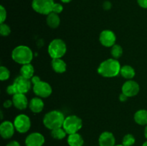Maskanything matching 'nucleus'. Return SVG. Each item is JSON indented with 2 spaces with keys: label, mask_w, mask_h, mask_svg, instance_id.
I'll use <instances>...</instances> for the list:
<instances>
[{
  "label": "nucleus",
  "mask_w": 147,
  "mask_h": 146,
  "mask_svg": "<svg viewBox=\"0 0 147 146\" xmlns=\"http://www.w3.org/2000/svg\"><path fill=\"white\" fill-rule=\"evenodd\" d=\"M121 64L119 60L114 58L107 59L100 64L98 72L104 77H114L120 74Z\"/></svg>",
  "instance_id": "f257e3e1"
},
{
  "label": "nucleus",
  "mask_w": 147,
  "mask_h": 146,
  "mask_svg": "<svg viewBox=\"0 0 147 146\" xmlns=\"http://www.w3.org/2000/svg\"><path fill=\"white\" fill-rule=\"evenodd\" d=\"M65 116L59 110H52L45 115L43 117V124L45 127L50 130L62 127L65 120Z\"/></svg>",
  "instance_id": "f03ea898"
},
{
  "label": "nucleus",
  "mask_w": 147,
  "mask_h": 146,
  "mask_svg": "<svg viewBox=\"0 0 147 146\" xmlns=\"http://www.w3.org/2000/svg\"><path fill=\"white\" fill-rule=\"evenodd\" d=\"M11 58L15 62L22 65L30 64L33 59V52L27 46L19 45L11 52Z\"/></svg>",
  "instance_id": "7ed1b4c3"
},
{
  "label": "nucleus",
  "mask_w": 147,
  "mask_h": 146,
  "mask_svg": "<svg viewBox=\"0 0 147 146\" xmlns=\"http://www.w3.org/2000/svg\"><path fill=\"white\" fill-rule=\"evenodd\" d=\"M33 84V92L34 94L41 98H46L50 96L53 92V89L50 84L40 80L37 75H34L31 79Z\"/></svg>",
  "instance_id": "20e7f679"
},
{
  "label": "nucleus",
  "mask_w": 147,
  "mask_h": 146,
  "mask_svg": "<svg viewBox=\"0 0 147 146\" xmlns=\"http://www.w3.org/2000/svg\"><path fill=\"white\" fill-rule=\"evenodd\" d=\"M47 50L52 59L62 58L67 52V46L61 39H54L49 44Z\"/></svg>",
  "instance_id": "39448f33"
},
{
  "label": "nucleus",
  "mask_w": 147,
  "mask_h": 146,
  "mask_svg": "<svg viewBox=\"0 0 147 146\" xmlns=\"http://www.w3.org/2000/svg\"><path fill=\"white\" fill-rule=\"evenodd\" d=\"M83 121L77 115H69L65 118L63 127L67 135L76 133L82 128Z\"/></svg>",
  "instance_id": "423d86ee"
},
{
  "label": "nucleus",
  "mask_w": 147,
  "mask_h": 146,
  "mask_svg": "<svg viewBox=\"0 0 147 146\" xmlns=\"http://www.w3.org/2000/svg\"><path fill=\"white\" fill-rule=\"evenodd\" d=\"M54 4V0H32V7L38 14L48 15L53 12Z\"/></svg>",
  "instance_id": "0eeeda50"
},
{
  "label": "nucleus",
  "mask_w": 147,
  "mask_h": 146,
  "mask_svg": "<svg viewBox=\"0 0 147 146\" xmlns=\"http://www.w3.org/2000/svg\"><path fill=\"white\" fill-rule=\"evenodd\" d=\"M13 123L15 130L20 133H27L31 127L30 118L25 114H20L16 116Z\"/></svg>",
  "instance_id": "6e6552de"
},
{
  "label": "nucleus",
  "mask_w": 147,
  "mask_h": 146,
  "mask_svg": "<svg viewBox=\"0 0 147 146\" xmlns=\"http://www.w3.org/2000/svg\"><path fill=\"white\" fill-rule=\"evenodd\" d=\"M12 84L15 88L16 92L26 94L31 88L32 82L29 79L24 78L22 76L20 75L16 77Z\"/></svg>",
  "instance_id": "1a4fd4ad"
},
{
  "label": "nucleus",
  "mask_w": 147,
  "mask_h": 146,
  "mask_svg": "<svg viewBox=\"0 0 147 146\" xmlns=\"http://www.w3.org/2000/svg\"><path fill=\"white\" fill-rule=\"evenodd\" d=\"M122 93L127 96L128 97H131L136 96L140 90L139 84L136 81L129 80L125 82L121 87Z\"/></svg>",
  "instance_id": "9d476101"
},
{
  "label": "nucleus",
  "mask_w": 147,
  "mask_h": 146,
  "mask_svg": "<svg viewBox=\"0 0 147 146\" xmlns=\"http://www.w3.org/2000/svg\"><path fill=\"white\" fill-rule=\"evenodd\" d=\"M99 41L100 44L104 47H111L116 44V36L111 30H103L99 35Z\"/></svg>",
  "instance_id": "9b49d317"
},
{
  "label": "nucleus",
  "mask_w": 147,
  "mask_h": 146,
  "mask_svg": "<svg viewBox=\"0 0 147 146\" xmlns=\"http://www.w3.org/2000/svg\"><path fill=\"white\" fill-rule=\"evenodd\" d=\"M45 137L40 133H32L25 139L26 146H42L44 145Z\"/></svg>",
  "instance_id": "f8f14e48"
},
{
  "label": "nucleus",
  "mask_w": 147,
  "mask_h": 146,
  "mask_svg": "<svg viewBox=\"0 0 147 146\" xmlns=\"http://www.w3.org/2000/svg\"><path fill=\"white\" fill-rule=\"evenodd\" d=\"M14 123L9 120H6L0 125V135L4 139H9L14 135L15 131Z\"/></svg>",
  "instance_id": "ddd939ff"
},
{
  "label": "nucleus",
  "mask_w": 147,
  "mask_h": 146,
  "mask_svg": "<svg viewBox=\"0 0 147 146\" xmlns=\"http://www.w3.org/2000/svg\"><path fill=\"white\" fill-rule=\"evenodd\" d=\"M11 100L13 102V105L20 110H25L29 106V102L25 94L17 93L12 96Z\"/></svg>",
  "instance_id": "4468645a"
},
{
  "label": "nucleus",
  "mask_w": 147,
  "mask_h": 146,
  "mask_svg": "<svg viewBox=\"0 0 147 146\" xmlns=\"http://www.w3.org/2000/svg\"><path fill=\"white\" fill-rule=\"evenodd\" d=\"M98 143L100 146H114L116 145V138L112 133L105 131L99 136Z\"/></svg>",
  "instance_id": "2eb2a0df"
},
{
  "label": "nucleus",
  "mask_w": 147,
  "mask_h": 146,
  "mask_svg": "<svg viewBox=\"0 0 147 146\" xmlns=\"http://www.w3.org/2000/svg\"><path fill=\"white\" fill-rule=\"evenodd\" d=\"M44 102L42 101L41 97H33V98L29 102V108H30V110L34 113H41L43 110V109H44Z\"/></svg>",
  "instance_id": "dca6fc26"
},
{
  "label": "nucleus",
  "mask_w": 147,
  "mask_h": 146,
  "mask_svg": "<svg viewBox=\"0 0 147 146\" xmlns=\"http://www.w3.org/2000/svg\"><path fill=\"white\" fill-rule=\"evenodd\" d=\"M51 66L53 70L57 73H64L67 70V64L62 58L53 59L51 62Z\"/></svg>",
  "instance_id": "f3484780"
},
{
  "label": "nucleus",
  "mask_w": 147,
  "mask_h": 146,
  "mask_svg": "<svg viewBox=\"0 0 147 146\" xmlns=\"http://www.w3.org/2000/svg\"><path fill=\"white\" fill-rule=\"evenodd\" d=\"M67 142L69 146H83L84 144L83 137L78 133L68 135Z\"/></svg>",
  "instance_id": "a211bd4d"
},
{
  "label": "nucleus",
  "mask_w": 147,
  "mask_h": 146,
  "mask_svg": "<svg viewBox=\"0 0 147 146\" xmlns=\"http://www.w3.org/2000/svg\"><path fill=\"white\" fill-rule=\"evenodd\" d=\"M47 24L52 29H56L59 27L60 24V19L58 14L56 13L51 12L47 15L46 18Z\"/></svg>",
  "instance_id": "6ab92c4d"
},
{
  "label": "nucleus",
  "mask_w": 147,
  "mask_h": 146,
  "mask_svg": "<svg viewBox=\"0 0 147 146\" xmlns=\"http://www.w3.org/2000/svg\"><path fill=\"white\" fill-rule=\"evenodd\" d=\"M20 75L22 76L24 78H27L30 80V79L32 78V77L34 76V67L32 66V64H31V63L23 64L21 68H20Z\"/></svg>",
  "instance_id": "aec40b11"
},
{
  "label": "nucleus",
  "mask_w": 147,
  "mask_h": 146,
  "mask_svg": "<svg viewBox=\"0 0 147 146\" xmlns=\"http://www.w3.org/2000/svg\"><path fill=\"white\" fill-rule=\"evenodd\" d=\"M135 122L140 125H147V110H139L136 111L134 114Z\"/></svg>",
  "instance_id": "412c9836"
},
{
  "label": "nucleus",
  "mask_w": 147,
  "mask_h": 146,
  "mask_svg": "<svg viewBox=\"0 0 147 146\" xmlns=\"http://www.w3.org/2000/svg\"><path fill=\"white\" fill-rule=\"evenodd\" d=\"M120 74L123 78L126 80H132L135 77V70L130 65H124L122 66L121 68Z\"/></svg>",
  "instance_id": "4be33fe9"
},
{
  "label": "nucleus",
  "mask_w": 147,
  "mask_h": 146,
  "mask_svg": "<svg viewBox=\"0 0 147 146\" xmlns=\"http://www.w3.org/2000/svg\"><path fill=\"white\" fill-rule=\"evenodd\" d=\"M67 135V133L63 127L51 130V136L55 140H63L66 137Z\"/></svg>",
  "instance_id": "5701e85b"
},
{
  "label": "nucleus",
  "mask_w": 147,
  "mask_h": 146,
  "mask_svg": "<svg viewBox=\"0 0 147 146\" xmlns=\"http://www.w3.org/2000/svg\"><path fill=\"white\" fill-rule=\"evenodd\" d=\"M111 54L113 58L118 60L123 54V48L119 44H115L113 47H111Z\"/></svg>",
  "instance_id": "b1692460"
},
{
  "label": "nucleus",
  "mask_w": 147,
  "mask_h": 146,
  "mask_svg": "<svg viewBox=\"0 0 147 146\" xmlns=\"http://www.w3.org/2000/svg\"><path fill=\"white\" fill-rule=\"evenodd\" d=\"M135 142H136V139L133 135L126 134L123 137L122 144L124 146H132L134 145Z\"/></svg>",
  "instance_id": "393cba45"
},
{
  "label": "nucleus",
  "mask_w": 147,
  "mask_h": 146,
  "mask_svg": "<svg viewBox=\"0 0 147 146\" xmlns=\"http://www.w3.org/2000/svg\"><path fill=\"white\" fill-rule=\"evenodd\" d=\"M10 77V72L7 67L4 66L0 67V80L1 81H6Z\"/></svg>",
  "instance_id": "a878e982"
},
{
  "label": "nucleus",
  "mask_w": 147,
  "mask_h": 146,
  "mask_svg": "<svg viewBox=\"0 0 147 146\" xmlns=\"http://www.w3.org/2000/svg\"><path fill=\"white\" fill-rule=\"evenodd\" d=\"M11 33V29H10L9 26L8 24H5V23H1L0 25V34L3 37H7V36L9 35Z\"/></svg>",
  "instance_id": "bb28decb"
},
{
  "label": "nucleus",
  "mask_w": 147,
  "mask_h": 146,
  "mask_svg": "<svg viewBox=\"0 0 147 146\" xmlns=\"http://www.w3.org/2000/svg\"><path fill=\"white\" fill-rule=\"evenodd\" d=\"M7 19V11L4 6H0V23H4Z\"/></svg>",
  "instance_id": "cd10ccee"
},
{
  "label": "nucleus",
  "mask_w": 147,
  "mask_h": 146,
  "mask_svg": "<svg viewBox=\"0 0 147 146\" xmlns=\"http://www.w3.org/2000/svg\"><path fill=\"white\" fill-rule=\"evenodd\" d=\"M63 11V6L60 3H55L54 6H53V12L56 13V14H59Z\"/></svg>",
  "instance_id": "c85d7f7f"
},
{
  "label": "nucleus",
  "mask_w": 147,
  "mask_h": 146,
  "mask_svg": "<svg viewBox=\"0 0 147 146\" xmlns=\"http://www.w3.org/2000/svg\"><path fill=\"white\" fill-rule=\"evenodd\" d=\"M7 92L9 94H10V95H12V96L14 95L15 94H17V92H16L15 88H14V85H13L12 84H10V85H9L8 87H7Z\"/></svg>",
  "instance_id": "c756f323"
},
{
  "label": "nucleus",
  "mask_w": 147,
  "mask_h": 146,
  "mask_svg": "<svg viewBox=\"0 0 147 146\" xmlns=\"http://www.w3.org/2000/svg\"><path fill=\"white\" fill-rule=\"evenodd\" d=\"M112 7V4L111 1H106L103 2V8L105 10H110Z\"/></svg>",
  "instance_id": "7c9ffc66"
},
{
  "label": "nucleus",
  "mask_w": 147,
  "mask_h": 146,
  "mask_svg": "<svg viewBox=\"0 0 147 146\" xmlns=\"http://www.w3.org/2000/svg\"><path fill=\"white\" fill-rule=\"evenodd\" d=\"M137 3L142 8L147 9V0H137Z\"/></svg>",
  "instance_id": "2f4dec72"
},
{
  "label": "nucleus",
  "mask_w": 147,
  "mask_h": 146,
  "mask_svg": "<svg viewBox=\"0 0 147 146\" xmlns=\"http://www.w3.org/2000/svg\"><path fill=\"white\" fill-rule=\"evenodd\" d=\"M3 105H4V107H5V108H9V107H11V105H13L12 100H5L4 104H3Z\"/></svg>",
  "instance_id": "473e14b6"
},
{
  "label": "nucleus",
  "mask_w": 147,
  "mask_h": 146,
  "mask_svg": "<svg viewBox=\"0 0 147 146\" xmlns=\"http://www.w3.org/2000/svg\"><path fill=\"white\" fill-rule=\"evenodd\" d=\"M6 146H21V145H20V144L17 141H16V140H13V141L9 142V143Z\"/></svg>",
  "instance_id": "72a5a7b5"
},
{
  "label": "nucleus",
  "mask_w": 147,
  "mask_h": 146,
  "mask_svg": "<svg viewBox=\"0 0 147 146\" xmlns=\"http://www.w3.org/2000/svg\"><path fill=\"white\" fill-rule=\"evenodd\" d=\"M119 100H120L121 102H125V101H126V100L128 99V97L126 95H125L123 93H121V94L119 95Z\"/></svg>",
  "instance_id": "f704fd0d"
},
{
  "label": "nucleus",
  "mask_w": 147,
  "mask_h": 146,
  "mask_svg": "<svg viewBox=\"0 0 147 146\" xmlns=\"http://www.w3.org/2000/svg\"><path fill=\"white\" fill-rule=\"evenodd\" d=\"M144 136L147 139V125H146V127H145V129H144Z\"/></svg>",
  "instance_id": "c9c22d12"
},
{
  "label": "nucleus",
  "mask_w": 147,
  "mask_h": 146,
  "mask_svg": "<svg viewBox=\"0 0 147 146\" xmlns=\"http://www.w3.org/2000/svg\"><path fill=\"white\" fill-rule=\"evenodd\" d=\"M60 1H61L63 3H65V4H67V3L70 2V1H71L72 0H60Z\"/></svg>",
  "instance_id": "e433bc0d"
},
{
  "label": "nucleus",
  "mask_w": 147,
  "mask_h": 146,
  "mask_svg": "<svg viewBox=\"0 0 147 146\" xmlns=\"http://www.w3.org/2000/svg\"><path fill=\"white\" fill-rule=\"evenodd\" d=\"M142 146H147V141L144 142V143L143 144H142Z\"/></svg>",
  "instance_id": "4c0bfd02"
},
{
  "label": "nucleus",
  "mask_w": 147,
  "mask_h": 146,
  "mask_svg": "<svg viewBox=\"0 0 147 146\" xmlns=\"http://www.w3.org/2000/svg\"><path fill=\"white\" fill-rule=\"evenodd\" d=\"M114 146H124V145L122 144V145H114Z\"/></svg>",
  "instance_id": "58836bf2"
}]
</instances>
